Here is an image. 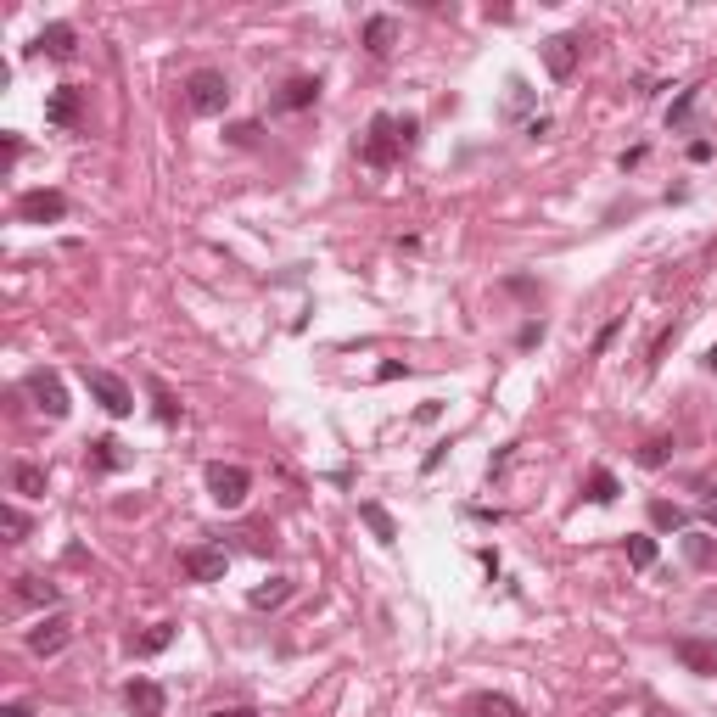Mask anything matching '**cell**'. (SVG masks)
Listing matches in <instances>:
<instances>
[{"instance_id": "cell-2", "label": "cell", "mask_w": 717, "mask_h": 717, "mask_svg": "<svg viewBox=\"0 0 717 717\" xmlns=\"http://www.w3.org/2000/svg\"><path fill=\"white\" fill-rule=\"evenodd\" d=\"M398 152H404V135H398V118L376 113V118H370V135H365V146H359V157H365L370 169H393V163H398Z\"/></svg>"}, {"instance_id": "cell-16", "label": "cell", "mask_w": 717, "mask_h": 717, "mask_svg": "<svg viewBox=\"0 0 717 717\" xmlns=\"http://www.w3.org/2000/svg\"><path fill=\"white\" fill-rule=\"evenodd\" d=\"M174 622H157V628H146V633H135V639H129V656H163V650L174 645Z\"/></svg>"}, {"instance_id": "cell-34", "label": "cell", "mask_w": 717, "mask_h": 717, "mask_svg": "<svg viewBox=\"0 0 717 717\" xmlns=\"http://www.w3.org/2000/svg\"><path fill=\"white\" fill-rule=\"evenodd\" d=\"M219 717H258L253 706H230V712H219Z\"/></svg>"}, {"instance_id": "cell-8", "label": "cell", "mask_w": 717, "mask_h": 717, "mask_svg": "<svg viewBox=\"0 0 717 717\" xmlns=\"http://www.w3.org/2000/svg\"><path fill=\"white\" fill-rule=\"evenodd\" d=\"M225 566H230V555L219 544H197V549H185L180 555V572L191 577V583H219Z\"/></svg>"}, {"instance_id": "cell-19", "label": "cell", "mask_w": 717, "mask_h": 717, "mask_svg": "<svg viewBox=\"0 0 717 717\" xmlns=\"http://www.w3.org/2000/svg\"><path fill=\"white\" fill-rule=\"evenodd\" d=\"M393 40H398V23H393V17H370V23H365V51H370V57H387V51H393Z\"/></svg>"}, {"instance_id": "cell-24", "label": "cell", "mask_w": 717, "mask_h": 717, "mask_svg": "<svg viewBox=\"0 0 717 717\" xmlns=\"http://www.w3.org/2000/svg\"><path fill=\"white\" fill-rule=\"evenodd\" d=\"M0 527H6V544H17V538L29 533V516H23L17 505H6V510H0Z\"/></svg>"}, {"instance_id": "cell-17", "label": "cell", "mask_w": 717, "mask_h": 717, "mask_svg": "<svg viewBox=\"0 0 717 717\" xmlns=\"http://www.w3.org/2000/svg\"><path fill=\"white\" fill-rule=\"evenodd\" d=\"M45 118H51V124H57V129L79 124V90H73V85H62L57 96L45 101Z\"/></svg>"}, {"instance_id": "cell-3", "label": "cell", "mask_w": 717, "mask_h": 717, "mask_svg": "<svg viewBox=\"0 0 717 717\" xmlns=\"http://www.w3.org/2000/svg\"><path fill=\"white\" fill-rule=\"evenodd\" d=\"M208 493H213V505H225V510H236L247 493H253V471L247 465H208Z\"/></svg>"}, {"instance_id": "cell-27", "label": "cell", "mask_w": 717, "mask_h": 717, "mask_svg": "<svg viewBox=\"0 0 717 717\" xmlns=\"http://www.w3.org/2000/svg\"><path fill=\"white\" fill-rule=\"evenodd\" d=\"M667 454H673V443H667V437H650L645 449H639V465H667Z\"/></svg>"}, {"instance_id": "cell-20", "label": "cell", "mask_w": 717, "mask_h": 717, "mask_svg": "<svg viewBox=\"0 0 717 717\" xmlns=\"http://www.w3.org/2000/svg\"><path fill=\"white\" fill-rule=\"evenodd\" d=\"M247 600H253V611H275V605L292 600V577H269V583H258Z\"/></svg>"}, {"instance_id": "cell-7", "label": "cell", "mask_w": 717, "mask_h": 717, "mask_svg": "<svg viewBox=\"0 0 717 717\" xmlns=\"http://www.w3.org/2000/svg\"><path fill=\"white\" fill-rule=\"evenodd\" d=\"M73 645V622L62 617V611H51V617H40V628H29V650L34 656H62V650Z\"/></svg>"}, {"instance_id": "cell-29", "label": "cell", "mask_w": 717, "mask_h": 717, "mask_svg": "<svg viewBox=\"0 0 717 717\" xmlns=\"http://www.w3.org/2000/svg\"><path fill=\"white\" fill-rule=\"evenodd\" d=\"M695 96H701V90H684V96L673 101V113H667V124H684V118L695 113Z\"/></svg>"}, {"instance_id": "cell-11", "label": "cell", "mask_w": 717, "mask_h": 717, "mask_svg": "<svg viewBox=\"0 0 717 717\" xmlns=\"http://www.w3.org/2000/svg\"><path fill=\"white\" fill-rule=\"evenodd\" d=\"M124 701L135 717H163V706H169V695H163V684H152V678H135V684L124 689Z\"/></svg>"}, {"instance_id": "cell-21", "label": "cell", "mask_w": 717, "mask_h": 717, "mask_svg": "<svg viewBox=\"0 0 717 717\" xmlns=\"http://www.w3.org/2000/svg\"><path fill=\"white\" fill-rule=\"evenodd\" d=\"M90 465H96V471H118V465H129V454L118 437H96V443H90Z\"/></svg>"}, {"instance_id": "cell-9", "label": "cell", "mask_w": 717, "mask_h": 717, "mask_svg": "<svg viewBox=\"0 0 717 717\" xmlns=\"http://www.w3.org/2000/svg\"><path fill=\"white\" fill-rule=\"evenodd\" d=\"M577 57H583V40H577V34H555V40H544V68L555 73V79H572Z\"/></svg>"}, {"instance_id": "cell-33", "label": "cell", "mask_w": 717, "mask_h": 717, "mask_svg": "<svg viewBox=\"0 0 717 717\" xmlns=\"http://www.w3.org/2000/svg\"><path fill=\"white\" fill-rule=\"evenodd\" d=\"M0 717H34V706L29 701H6L0 706Z\"/></svg>"}, {"instance_id": "cell-13", "label": "cell", "mask_w": 717, "mask_h": 717, "mask_svg": "<svg viewBox=\"0 0 717 717\" xmlns=\"http://www.w3.org/2000/svg\"><path fill=\"white\" fill-rule=\"evenodd\" d=\"M465 717H527L510 695H493V689H477V695H465V706H460Z\"/></svg>"}, {"instance_id": "cell-4", "label": "cell", "mask_w": 717, "mask_h": 717, "mask_svg": "<svg viewBox=\"0 0 717 717\" xmlns=\"http://www.w3.org/2000/svg\"><path fill=\"white\" fill-rule=\"evenodd\" d=\"M85 387H90V398H96L107 415H129V409H135V393H129V381L113 376V370H85Z\"/></svg>"}, {"instance_id": "cell-36", "label": "cell", "mask_w": 717, "mask_h": 717, "mask_svg": "<svg viewBox=\"0 0 717 717\" xmlns=\"http://www.w3.org/2000/svg\"><path fill=\"white\" fill-rule=\"evenodd\" d=\"M706 370H717V348H712V353H706Z\"/></svg>"}, {"instance_id": "cell-10", "label": "cell", "mask_w": 717, "mask_h": 717, "mask_svg": "<svg viewBox=\"0 0 717 717\" xmlns=\"http://www.w3.org/2000/svg\"><path fill=\"white\" fill-rule=\"evenodd\" d=\"M673 656H678V667H689V673L717 678V645L712 639H673Z\"/></svg>"}, {"instance_id": "cell-35", "label": "cell", "mask_w": 717, "mask_h": 717, "mask_svg": "<svg viewBox=\"0 0 717 717\" xmlns=\"http://www.w3.org/2000/svg\"><path fill=\"white\" fill-rule=\"evenodd\" d=\"M706 521H712V527H717V493H712V499H706Z\"/></svg>"}, {"instance_id": "cell-15", "label": "cell", "mask_w": 717, "mask_h": 717, "mask_svg": "<svg viewBox=\"0 0 717 717\" xmlns=\"http://www.w3.org/2000/svg\"><path fill=\"white\" fill-rule=\"evenodd\" d=\"M12 600L17 605H57V583H45V577L23 572V577H12Z\"/></svg>"}, {"instance_id": "cell-6", "label": "cell", "mask_w": 717, "mask_h": 717, "mask_svg": "<svg viewBox=\"0 0 717 717\" xmlns=\"http://www.w3.org/2000/svg\"><path fill=\"white\" fill-rule=\"evenodd\" d=\"M17 219L23 225H57V219H68V197L62 191H23L17 197Z\"/></svg>"}, {"instance_id": "cell-5", "label": "cell", "mask_w": 717, "mask_h": 717, "mask_svg": "<svg viewBox=\"0 0 717 717\" xmlns=\"http://www.w3.org/2000/svg\"><path fill=\"white\" fill-rule=\"evenodd\" d=\"M23 387H29V398L45 409V415H51V421H62V415L73 409V404H68V387H62L57 370H29V381H23Z\"/></svg>"}, {"instance_id": "cell-18", "label": "cell", "mask_w": 717, "mask_h": 717, "mask_svg": "<svg viewBox=\"0 0 717 717\" xmlns=\"http://www.w3.org/2000/svg\"><path fill=\"white\" fill-rule=\"evenodd\" d=\"M359 521H365L370 533H376V544H398V521L387 516L376 499H365V505H359Z\"/></svg>"}, {"instance_id": "cell-28", "label": "cell", "mask_w": 717, "mask_h": 717, "mask_svg": "<svg viewBox=\"0 0 717 717\" xmlns=\"http://www.w3.org/2000/svg\"><path fill=\"white\" fill-rule=\"evenodd\" d=\"M689 561H695V566H712V561H717L712 538H689Z\"/></svg>"}, {"instance_id": "cell-1", "label": "cell", "mask_w": 717, "mask_h": 717, "mask_svg": "<svg viewBox=\"0 0 717 717\" xmlns=\"http://www.w3.org/2000/svg\"><path fill=\"white\" fill-rule=\"evenodd\" d=\"M185 107H191L197 118H219L230 107V79L213 73V68H197L191 79H185Z\"/></svg>"}, {"instance_id": "cell-25", "label": "cell", "mask_w": 717, "mask_h": 717, "mask_svg": "<svg viewBox=\"0 0 717 717\" xmlns=\"http://www.w3.org/2000/svg\"><path fill=\"white\" fill-rule=\"evenodd\" d=\"M628 561L645 572V566H656V538H628Z\"/></svg>"}, {"instance_id": "cell-32", "label": "cell", "mask_w": 717, "mask_h": 717, "mask_svg": "<svg viewBox=\"0 0 717 717\" xmlns=\"http://www.w3.org/2000/svg\"><path fill=\"white\" fill-rule=\"evenodd\" d=\"M617 331H622V320H611V325H605L600 337H594V353H605V348H611V342H617Z\"/></svg>"}, {"instance_id": "cell-14", "label": "cell", "mask_w": 717, "mask_h": 717, "mask_svg": "<svg viewBox=\"0 0 717 717\" xmlns=\"http://www.w3.org/2000/svg\"><path fill=\"white\" fill-rule=\"evenodd\" d=\"M314 101H320V79L297 73V79H286V85H281L275 107H281V113H303V107H314Z\"/></svg>"}, {"instance_id": "cell-12", "label": "cell", "mask_w": 717, "mask_h": 717, "mask_svg": "<svg viewBox=\"0 0 717 717\" xmlns=\"http://www.w3.org/2000/svg\"><path fill=\"white\" fill-rule=\"evenodd\" d=\"M34 45H40L45 57H57V62H73V57H79V34H73V23H45Z\"/></svg>"}, {"instance_id": "cell-30", "label": "cell", "mask_w": 717, "mask_h": 717, "mask_svg": "<svg viewBox=\"0 0 717 717\" xmlns=\"http://www.w3.org/2000/svg\"><path fill=\"white\" fill-rule=\"evenodd\" d=\"M17 157H23V141H17V135H6V146H0V163H6V169H12Z\"/></svg>"}, {"instance_id": "cell-26", "label": "cell", "mask_w": 717, "mask_h": 717, "mask_svg": "<svg viewBox=\"0 0 717 717\" xmlns=\"http://www.w3.org/2000/svg\"><path fill=\"white\" fill-rule=\"evenodd\" d=\"M650 521H656V527H684V510H678V505H667V499H656V505H650Z\"/></svg>"}, {"instance_id": "cell-23", "label": "cell", "mask_w": 717, "mask_h": 717, "mask_svg": "<svg viewBox=\"0 0 717 717\" xmlns=\"http://www.w3.org/2000/svg\"><path fill=\"white\" fill-rule=\"evenodd\" d=\"M583 493H589V499H594V505H611V499H617V477H611V471H605V465H594V471H589V482H583Z\"/></svg>"}, {"instance_id": "cell-22", "label": "cell", "mask_w": 717, "mask_h": 717, "mask_svg": "<svg viewBox=\"0 0 717 717\" xmlns=\"http://www.w3.org/2000/svg\"><path fill=\"white\" fill-rule=\"evenodd\" d=\"M12 488L23 493V499H40V493H45V471H40V465H29V460H17L12 465Z\"/></svg>"}, {"instance_id": "cell-31", "label": "cell", "mask_w": 717, "mask_h": 717, "mask_svg": "<svg viewBox=\"0 0 717 717\" xmlns=\"http://www.w3.org/2000/svg\"><path fill=\"white\" fill-rule=\"evenodd\" d=\"M230 141H236V146H253V141H258V124H236V129H230Z\"/></svg>"}]
</instances>
